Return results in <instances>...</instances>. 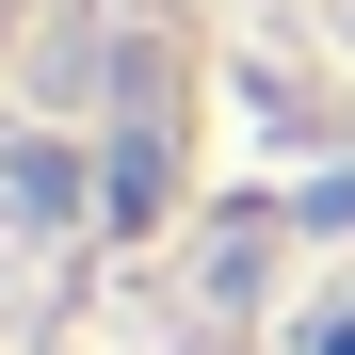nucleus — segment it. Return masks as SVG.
Masks as SVG:
<instances>
[{
    "instance_id": "1",
    "label": "nucleus",
    "mask_w": 355,
    "mask_h": 355,
    "mask_svg": "<svg viewBox=\"0 0 355 355\" xmlns=\"http://www.w3.org/2000/svg\"><path fill=\"white\" fill-rule=\"evenodd\" d=\"M0 355H355V0H0Z\"/></svg>"
}]
</instances>
